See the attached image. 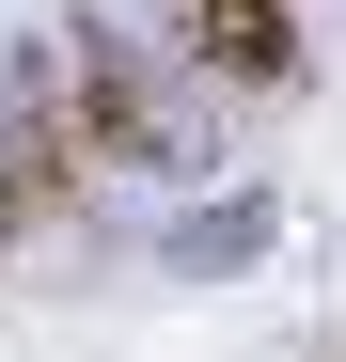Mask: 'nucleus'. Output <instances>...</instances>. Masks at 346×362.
<instances>
[{"label":"nucleus","instance_id":"f257e3e1","mask_svg":"<svg viewBox=\"0 0 346 362\" xmlns=\"http://www.w3.org/2000/svg\"><path fill=\"white\" fill-rule=\"evenodd\" d=\"M173 64L220 95H283L299 79V16L283 0H173Z\"/></svg>","mask_w":346,"mask_h":362},{"label":"nucleus","instance_id":"f03ea898","mask_svg":"<svg viewBox=\"0 0 346 362\" xmlns=\"http://www.w3.org/2000/svg\"><path fill=\"white\" fill-rule=\"evenodd\" d=\"M64 64H79V127H95V158H110V173H126V158H157V79H142V47L64 32Z\"/></svg>","mask_w":346,"mask_h":362}]
</instances>
